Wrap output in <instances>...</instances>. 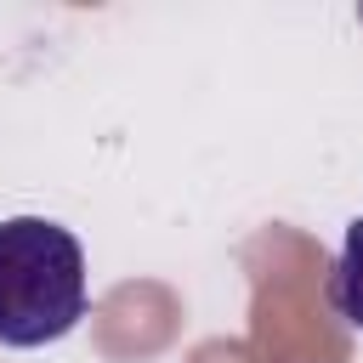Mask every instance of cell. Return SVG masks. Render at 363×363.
Listing matches in <instances>:
<instances>
[{
	"mask_svg": "<svg viewBox=\"0 0 363 363\" xmlns=\"http://www.w3.org/2000/svg\"><path fill=\"white\" fill-rule=\"evenodd\" d=\"M85 318V250L62 221H0V346L34 352Z\"/></svg>",
	"mask_w": 363,
	"mask_h": 363,
	"instance_id": "obj_1",
	"label": "cell"
},
{
	"mask_svg": "<svg viewBox=\"0 0 363 363\" xmlns=\"http://www.w3.org/2000/svg\"><path fill=\"white\" fill-rule=\"evenodd\" d=\"M329 301L352 329H363V216L340 238V255H335V272H329Z\"/></svg>",
	"mask_w": 363,
	"mask_h": 363,
	"instance_id": "obj_2",
	"label": "cell"
}]
</instances>
